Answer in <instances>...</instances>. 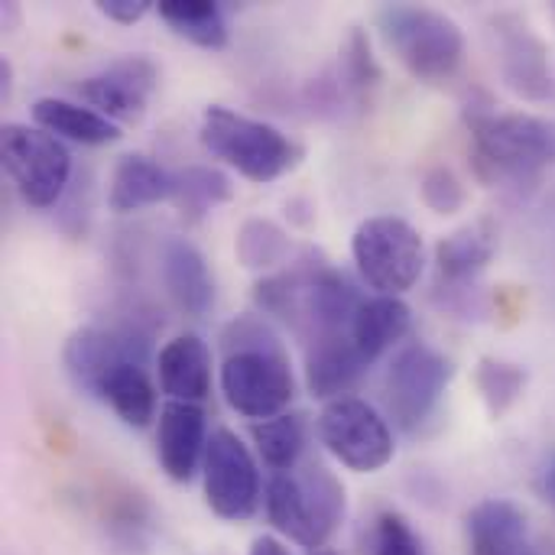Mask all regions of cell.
Returning <instances> with one entry per match:
<instances>
[{"mask_svg":"<svg viewBox=\"0 0 555 555\" xmlns=\"http://www.w3.org/2000/svg\"><path fill=\"white\" fill-rule=\"evenodd\" d=\"M228 358L221 364V390L234 413L247 420L280 416L293 397L296 380L280 338L254 315H244L224 332Z\"/></svg>","mask_w":555,"mask_h":555,"instance_id":"cell-1","label":"cell"},{"mask_svg":"<svg viewBox=\"0 0 555 555\" xmlns=\"http://www.w3.org/2000/svg\"><path fill=\"white\" fill-rule=\"evenodd\" d=\"M475 172L488 185H533L555 159V130L524 111L498 114L491 104H468Z\"/></svg>","mask_w":555,"mask_h":555,"instance_id":"cell-2","label":"cell"},{"mask_svg":"<svg viewBox=\"0 0 555 555\" xmlns=\"http://www.w3.org/2000/svg\"><path fill=\"white\" fill-rule=\"evenodd\" d=\"M380 36L397 62L426 85L452 81L465 62V33L462 26L420 3H387L377 13Z\"/></svg>","mask_w":555,"mask_h":555,"instance_id":"cell-3","label":"cell"},{"mask_svg":"<svg viewBox=\"0 0 555 555\" xmlns=\"http://www.w3.org/2000/svg\"><path fill=\"white\" fill-rule=\"evenodd\" d=\"M348 511L341 481L322 465L276 472L267 485L270 524L306 550H322L341 527Z\"/></svg>","mask_w":555,"mask_h":555,"instance_id":"cell-4","label":"cell"},{"mask_svg":"<svg viewBox=\"0 0 555 555\" xmlns=\"http://www.w3.org/2000/svg\"><path fill=\"white\" fill-rule=\"evenodd\" d=\"M202 143L211 156L224 159L231 169H237V176L257 185L276 182L302 159V146L283 130L221 104H211L202 114Z\"/></svg>","mask_w":555,"mask_h":555,"instance_id":"cell-5","label":"cell"},{"mask_svg":"<svg viewBox=\"0 0 555 555\" xmlns=\"http://www.w3.org/2000/svg\"><path fill=\"white\" fill-rule=\"evenodd\" d=\"M351 257L364 283L380 296H400L413 289L426 267V247L420 231L397 215H377L361 221L351 237Z\"/></svg>","mask_w":555,"mask_h":555,"instance_id":"cell-6","label":"cell"},{"mask_svg":"<svg viewBox=\"0 0 555 555\" xmlns=\"http://www.w3.org/2000/svg\"><path fill=\"white\" fill-rule=\"evenodd\" d=\"M0 156L3 169L13 179L20 198L33 208H52L72 176V156L42 127L3 124L0 130Z\"/></svg>","mask_w":555,"mask_h":555,"instance_id":"cell-7","label":"cell"},{"mask_svg":"<svg viewBox=\"0 0 555 555\" xmlns=\"http://www.w3.org/2000/svg\"><path fill=\"white\" fill-rule=\"evenodd\" d=\"M319 439L345 468L358 475H374L393 459V436L387 420L358 397H338L322 410Z\"/></svg>","mask_w":555,"mask_h":555,"instance_id":"cell-8","label":"cell"},{"mask_svg":"<svg viewBox=\"0 0 555 555\" xmlns=\"http://www.w3.org/2000/svg\"><path fill=\"white\" fill-rule=\"evenodd\" d=\"M455 377V364L429 345L403 348L387 371V410L393 423L416 433L439 406Z\"/></svg>","mask_w":555,"mask_h":555,"instance_id":"cell-9","label":"cell"},{"mask_svg":"<svg viewBox=\"0 0 555 555\" xmlns=\"http://www.w3.org/2000/svg\"><path fill=\"white\" fill-rule=\"evenodd\" d=\"M205 498L208 507L231 524L250 520L260 501V472L250 449L231 433L218 429L205 452Z\"/></svg>","mask_w":555,"mask_h":555,"instance_id":"cell-10","label":"cell"},{"mask_svg":"<svg viewBox=\"0 0 555 555\" xmlns=\"http://www.w3.org/2000/svg\"><path fill=\"white\" fill-rule=\"evenodd\" d=\"M491 42H494L498 72L514 94L527 101H546L553 94L550 46L537 36V29L524 16L498 13L491 20Z\"/></svg>","mask_w":555,"mask_h":555,"instance_id":"cell-11","label":"cell"},{"mask_svg":"<svg viewBox=\"0 0 555 555\" xmlns=\"http://www.w3.org/2000/svg\"><path fill=\"white\" fill-rule=\"evenodd\" d=\"M159 85V68L146 55H124L114 59L98 75L78 85V94L107 120H140L150 94Z\"/></svg>","mask_w":555,"mask_h":555,"instance_id":"cell-12","label":"cell"},{"mask_svg":"<svg viewBox=\"0 0 555 555\" xmlns=\"http://www.w3.org/2000/svg\"><path fill=\"white\" fill-rule=\"evenodd\" d=\"M65 371L72 384L91 397H98L101 380L107 377L111 367L124 361H146V338L127 328H78L68 345H65Z\"/></svg>","mask_w":555,"mask_h":555,"instance_id":"cell-13","label":"cell"},{"mask_svg":"<svg viewBox=\"0 0 555 555\" xmlns=\"http://www.w3.org/2000/svg\"><path fill=\"white\" fill-rule=\"evenodd\" d=\"M202 452H208L205 413L198 410V403L169 400L159 410V429H156V455H159L163 472L176 485H185L195 478Z\"/></svg>","mask_w":555,"mask_h":555,"instance_id":"cell-14","label":"cell"},{"mask_svg":"<svg viewBox=\"0 0 555 555\" xmlns=\"http://www.w3.org/2000/svg\"><path fill=\"white\" fill-rule=\"evenodd\" d=\"M159 273L169 299L192 319L215 306V280L202 250L185 237H169L159 247Z\"/></svg>","mask_w":555,"mask_h":555,"instance_id":"cell-15","label":"cell"},{"mask_svg":"<svg viewBox=\"0 0 555 555\" xmlns=\"http://www.w3.org/2000/svg\"><path fill=\"white\" fill-rule=\"evenodd\" d=\"M156 374L169 400L202 403L211 393V348L198 335H179L163 345Z\"/></svg>","mask_w":555,"mask_h":555,"instance_id":"cell-16","label":"cell"},{"mask_svg":"<svg viewBox=\"0 0 555 555\" xmlns=\"http://www.w3.org/2000/svg\"><path fill=\"white\" fill-rule=\"evenodd\" d=\"M367 358L358 351V345L351 341L348 332L338 335H319L309 338V351H306V380L312 397H338L345 393L364 371H367Z\"/></svg>","mask_w":555,"mask_h":555,"instance_id":"cell-17","label":"cell"},{"mask_svg":"<svg viewBox=\"0 0 555 555\" xmlns=\"http://www.w3.org/2000/svg\"><path fill=\"white\" fill-rule=\"evenodd\" d=\"M172 189H176V172L163 169L143 153H130L120 156V163L111 172L107 205L117 215H130L146 205L172 202Z\"/></svg>","mask_w":555,"mask_h":555,"instance_id":"cell-18","label":"cell"},{"mask_svg":"<svg viewBox=\"0 0 555 555\" xmlns=\"http://www.w3.org/2000/svg\"><path fill=\"white\" fill-rule=\"evenodd\" d=\"M468 546L472 555H507L530 546L527 514L504 498L481 501L468 514Z\"/></svg>","mask_w":555,"mask_h":555,"instance_id":"cell-19","label":"cell"},{"mask_svg":"<svg viewBox=\"0 0 555 555\" xmlns=\"http://www.w3.org/2000/svg\"><path fill=\"white\" fill-rule=\"evenodd\" d=\"M498 254V231L491 221H475L459 228L455 234L442 237L436 247V263H439V276L452 286H465L472 280H478L488 263Z\"/></svg>","mask_w":555,"mask_h":555,"instance_id":"cell-20","label":"cell"},{"mask_svg":"<svg viewBox=\"0 0 555 555\" xmlns=\"http://www.w3.org/2000/svg\"><path fill=\"white\" fill-rule=\"evenodd\" d=\"M33 120L52 137H65L81 146H107L120 137V127L114 120H107L94 107H81L65 98H39L33 104Z\"/></svg>","mask_w":555,"mask_h":555,"instance_id":"cell-21","label":"cell"},{"mask_svg":"<svg viewBox=\"0 0 555 555\" xmlns=\"http://www.w3.org/2000/svg\"><path fill=\"white\" fill-rule=\"evenodd\" d=\"M410 322H413L410 306L400 296H374L361 302L348 335L367 361H377L387 348H393L410 332Z\"/></svg>","mask_w":555,"mask_h":555,"instance_id":"cell-22","label":"cell"},{"mask_svg":"<svg viewBox=\"0 0 555 555\" xmlns=\"http://www.w3.org/2000/svg\"><path fill=\"white\" fill-rule=\"evenodd\" d=\"M98 400H104L133 429L150 426V420L156 413V390L150 384L143 361H124V364L111 367L98 387Z\"/></svg>","mask_w":555,"mask_h":555,"instance_id":"cell-23","label":"cell"},{"mask_svg":"<svg viewBox=\"0 0 555 555\" xmlns=\"http://www.w3.org/2000/svg\"><path fill=\"white\" fill-rule=\"evenodd\" d=\"M159 16L172 33L189 39L198 49H224L228 46V20L221 3L211 0H163Z\"/></svg>","mask_w":555,"mask_h":555,"instance_id":"cell-24","label":"cell"},{"mask_svg":"<svg viewBox=\"0 0 555 555\" xmlns=\"http://www.w3.org/2000/svg\"><path fill=\"white\" fill-rule=\"evenodd\" d=\"M234 195L231 179L211 166H185L176 172V189H172V202L179 205V211L192 221H198L205 211H211L215 205H224Z\"/></svg>","mask_w":555,"mask_h":555,"instance_id":"cell-25","label":"cell"},{"mask_svg":"<svg viewBox=\"0 0 555 555\" xmlns=\"http://www.w3.org/2000/svg\"><path fill=\"white\" fill-rule=\"evenodd\" d=\"M254 442L263 455V462L273 472H293L299 468V459L306 452V429L299 416H273L254 426Z\"/></svg>","mask_w":555,"mask_h":555,"instance_id":"cell-26","label":"cell"},{"mask_svg":"<svg viewBox=\"0 0 555 555\" xmlns=\"http://www.w3.org/2000/svg\"><path fill=\"white\" fill-rule=\"evenodd\" d=\"M478 393L494 420H501L527 390V371L520 364L501 361V358H481L475 371Z\"/></svg>","mask_w":555,"mask_h":555,"instance_id":"cell-27","label":"cell"},{"mask_svg":"<svg viewBox=\"0 0 555 555\" xmlns=\"http://www.w3.org/2000/svg\"><path fill=\"white\" fill-rule=\"evenodd\" d=\"M237 260L247 267V270H267V267H276L286 260L289 254V237L280 224L267 221V218H250L241 224L237 231Z\"/></svg>","mask_w":555,"mask_h":555,"instance_id":"cell-28","label":"cell"},{"mask_svg":"<svg viewBox=\"0 0 555 555\" xmlns=\"http://www.w3.org/2000/svg\"><path fill=\"white\" fill-rule=\"evenodd\" d=\"M150 530H153L150 507H146L137 494H124V501H114V504H111L107 533H111V540H114L117 546H124V550H140V546H146Z\"/></svg>","mask_w":555,"mask_h":555,"instance_id":"cell-29","label":"cell"},{"mask_svg":"<svg viewBox=\"0 0 555 555\" xmlns=\"http://www.w3.org/2000/svg\"><path fill=\"white\" fill-rule=\"evenodd\" d=\"M420 195H423L426 208L436 211V215H455V211L465 208V198H468L462 179L449 166L426 169V176L420 182Z\"/></svg>","mask_w":555,"mask_h":555,"instance_id":"cell-30","label":"cell"},{"mask_svg":"<svg viewBox=\"0 0 555 555\" xmlns=\"http://www.w3.org/2000/svg\"><path fill=\"white\" fill-rule=\"evenodd\" d=\"M374 555H426V550L410 520L387 511L374 520Z\"/></svg>","mask_w":555,"mask_h":555,"instance_id":"cell-31","label":"cell"},{"mask_svg":"<svg viewBox=\"0 0 555 555\" xmlns=\"http://www.w3.org/2000/svg\"><path fill=\"white\" fill-rule=\"evenodd\" d=\"M341 65H345V85H348V91H354V94H364V91L380 78L377 62H374V55H371V46H367L364 33H351V39H348V46H345Z\"/></svg>","mask_w":555,"mask_h":555,"instance_id":"cell-32","label":"cell"},{"mask_svg":"<svg viewBox=\"0 0 555 555\" xmlns=\"http://www.w3.org/2000/svg\"><path fill=\"white\" fill-rule=\"evenodd\" d=\"M98 10L120 26H133L150 13V0H98Z\"/></svg>","mask_w":555,"mask_h":555,"instance_id":"cell-33","label":"cell"},{"mask_svg":"<svg viewBox=\"0 0 555 555\" xmlns=\"http://www.w3.org/2000/svg\"><path fill=\"white\" fill-rule=\"evenodd\" d=\"M540 494H543V501L555 511V452L546 459V465L540 472Z\"/></svg>","mask_w":555,"mask_h":555,"instance_id":"cell-34","label":"cell"},{"mask_svg":"<svg viewBox=\"0 0 555 555\" xmlns=\"http://www.w3.org/2000/svg\"><path fill=\"white\" fill-rule=\"evenodd\" d=\"M247 555H289V550L280 540H273V537H260V540H254V546H250Z\"/></svg>","mask_w":555,"mask_h":555,"instance_id":"cell-35","label":"cell"},{"mask_svg":"<svg viewBox=\"0 0 555 555\" xmlns=\"http://www.w3.org/2000/svg\"><path fill=\"white\" fill-rule=\"evenodd\" d=\"M10 91H13V65H10V59H0V94H3V101L10 98Z\"/></svg>","mask_w":555,"mask_h":555,"instance_id":"cell-36","label":"cell"},{"mask_svg":"<svg viewBox=\"0 0 555 555\" xmlns=\"http://www.w3.org/2000/svg\"><path fill=\"white\" fill-rule=\"evenodd\" d=\"M507 555H537L530 546H524V550H514V553H507Z\"/></svg>","mask_w":555,"mask_h":555,"instance_id":"cell-37","label":"cell"},{"mask_svg":"<svg viewBox=\"0 0 555 555\" xmlns=\"http://www.w3.org/2000/svg\"><path fill=\"white\" fill-rule=\"evenodd\" d=\"M312 555H335V553H325V550H315V553Z\"/></svg>","mask_w":555,"mask_h":555,"instance_id":"cell-38","label":"cell"}]
</instances>
